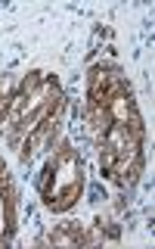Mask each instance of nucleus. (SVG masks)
Returning <instances> with one entry per match:
<instances>
[{"mask_svg": "<svg viewBox=\"0 0 155 249\" xmlns=\"http://www.w3.org/2000/svg\"><path fill=\"white\" fill-rule=\"evenodd\" d=\"M37 190H41V202L50 212H68L84 190V175H81V159H78L75 146L68 140H62L56 150L50 153V159L44 162L41 178H37Z\"/></svg>", "mask_w": 155, "mask_h": 249, "instance_id": "2", "label": "nucleus"}, {"mask_svg": "<svg viewBox=\"0 0 155 249\" xmlns=\"http://www.w3.org/2000/svg\"><path fill=\"white\" fill-rule=\"evenodd\" d=\"M127 90L130 88H127V78H124L121 69L112 66V62H99V66L90 69V78H87V109L106 106Z\"/></svg>", "mask_w": 155, "mask_h": 249, "instance_id": "3", "label": "nucleus"}, {"mask_svg": "<svg viewBox=\"0 0 155 249\" xmlns=\"http://www.w3.org/2000/svg\"><path fill=\"white\" fill-rule=\"evenodd\" d=\"M50 246H87V224L81 221H62L46 233Z\"/></svg>", "mask_w": 155, "mask_h": 249, "instance_id": "5", "label": "nucleus"}, {"mask_svg": "<svg viewBox=\"0 0 155 249\" xmlns=\"http://www.w3.org/2000/svg\"><path fill=\"white\" fill-rule=\"evenodd\" d=\"M16 233V187L6 171V162L0 159V246L10 243Z\"/></svg>", "mask_w": 155, "mask_h": 249, "instance_id": "4", "label": "nucleus"}, {"mask_svg": "<svg viewBox=\"0 0 155 249\" xmlns=\"http://www.w3.org/2000/svg\"><path fill=\"white\" fill-rule=\"evenodd\" d=\"M16 88H19V78L0 75V128H3V119H6V112H10V106H13Z\"/></svg>", "mask_w": 155, "mask_h": 249, "instance_id": "6", "label": "nucleus"}, {"mask_svg": "<svg viewBox=\"0 0 155 249\" xmlns=\"http://www.w3.org/2000/svg\"><path fill=\"white\" fill-rule=\"evenodd\" d=\"M87 124L93 131V140H96L103 175L118 187H134L140 171H143L146 128L130 90L106 106L87 109Z\"/></svg>", "mask_w": 155, "mask_h": 249, "instance_id": "1", "label": "nucleus"}]
</instances>
